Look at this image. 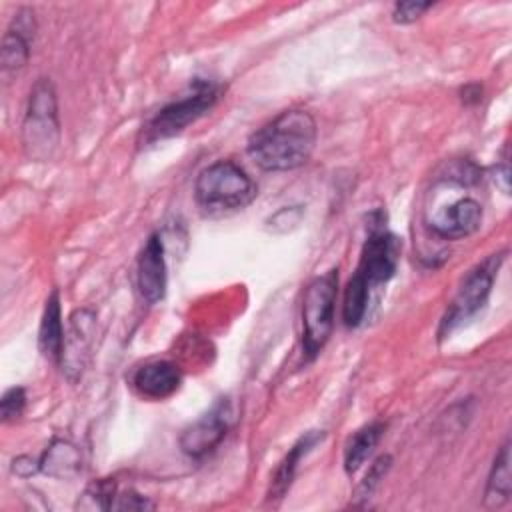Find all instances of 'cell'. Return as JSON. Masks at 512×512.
<instances>
[{
	"mask_svg": "<svg viewBox=\"0 0 512 512\" xmlns=\"http://www.w3.org/2000/svg\"><path fill=\"white\" fill-rule=\"evenodd\" d=\"M318 126L310 112L292 108L250 134L246 152L266 172H286L304 166L316 146Z\"/></svg>",
	"mask_w": 512,
	"mask_h": 512,
	"instance_id": "obj_1",
	"label": "cell"
},
{
	"mask_svg": "<svg viewBox=\"0 0 512 512\" xmlns=\"http://www.w3.org/2000/svg\"><path fill=\"white\" fill-rule=\"evenodd\" d=\"M256 194V182L232 160L212 162L198 174L194 184V198L206 212L242 210Z\"/></svg>",
	"mask_w": 512,
	"mask_h": 512,
	"instance_id": "obj_2",
	"label": "cell"
},
{
	"mask_svg": "<svg viewBox=\"0 0 512 512\" xmlns=\"http://www.w3.org/2000/svg\"><path fill=\"white\" fill-rule=\"evenodd\" d=\"M60 142L56 92L48 78H38L30 90L22 124V144L30 158L48 160Z\"/></svg>",
	"mask_w": 512,
	"mask_h": 512,
	"instance_id": "obj_3",
	"label": "cell"
},
{
	"mask_svg": "<svg viewBox=\"0 0 512 512\" xmlns=\"http://www.w3.org/2000/svg\"><path fill=\"white\" fill-rule=\"evenodd\" d=\"M338 294V268L316 276L302 300V350L314 360L328 342L334 328V304Z\"/></svg>",
	"mask_w": 512,
	"mask_h": 512,
	"instance_id": "obj_4",
	"label": "cell"
},
{
	"mask_svg": "<svg viewBox=\"0 0 512 512\" xmlns=\"http://www.w3.org/2000/svg\"><path fill=\"white\" fill-rule=\"evenodd\" d=\"M218 86L208 80H196L188 94L162 106L144 126V140L156 142L180 134L186 126L204 116L218 100Z\"/></svg>",
	"mask_w": 512,
	"mask_h": 512,
	"instance_id": "obj_5",
	"label": "cell"
},
{
	"mask_svg": "<svg viewBox=\"0 0 512 512\" xmlns=\"http://www.w3.org/2000/svg\"><path fill=\"white\" fill-rule=\"evenodd\" d=\"M504 260V252L488 256L484 262L476 264L460 282V288L450 302V308L446 310L442 324H440V336L450 334L458 324L470 320L480 308H484L494 278L498 274V268Z\"/></svg>",
	"mask_w": 512,
	"mask_h": 512,
	"instance_id": "obj_6",
	"label": "cell"
},
{
	"mask_svg": "<svg viewBox=\"0 0 512 512\" xmlns=\"http://www.w3.org/2000/svg\"><path fill=\"white\" fill-rule=\"evenodd\" d=\"M400 248V240L394 234L384 228H372L362 246L356 272L368 282L370 288L386 284L396 272Z\"/></svg>",
	"mask_w": 512,
	"mask_h": 512,
	"instance_id": "obj_7",
	"label": "cell"
},
{
	"mask_svg": "<svg viewBox=\"0 0 512 512\" xmlns=\"http://www.w3.org/2000/svg\"><path fill=\"white\" fill-rule=\"evenodd\" d=\"M428 228L432 234L444 240H460L474 234L482 224V206L470 196H462L436 208L428 216Z\"/></svg>",
	"mask_w": 512,
	"mask_h": 512,
	"instance_id": "obj_8",
	"label": "cell"
},
{
	"mask_svg": "<svg viewBox=\"0 0 512 512\" xmlns=\"http://www.w3.org/2000/svg\"><path fill=\"white\" fill-rule=\"evenodd\" d=\"M230 426V410L226 402H218L210 412L192 422L180 436V448L190 458H204L226 436Z\"/></svg>",
	"mask_w": 512,
	"mask_h": 512,
	"instance_id": "obj_9",
	"label": "cell"
},
{
	"mask_svg": "<svg viewBox=\"0 0 512 512\" xmlns=\"http://www.w3.org/2000/svg\"><path fill=\"white\" fill-rule=\"evenodd\" d=\"M96 314L88 308L74 310L70 314L68 328L64 332V346H62V370L70 380H76L82 376V370L86 366L90 346H92V336H94V326H96Z\"/></svg>",
	"mask_w": 512,
	"mask_h": 512,
	"instance_id": "obj_10",
	"label": "cell"
},
{
	"mask_svg": "<svg viewBox=\"0 0 512 512\" xmlns=\"http://www.w3.org/2000/svg\"><path fill=\"white\" fill-rule=\"evenodd\" d=\"M34 32H36L34 12L30 8H20L14 14V18L2 38L0 64H2L4 74H14L26 66L28 56H30V44L34 40Z\"/></svg>",
	"mask_w": 512,
	"mask_h": 512,
	"instance_id": "obj_11",
	"label": "cell"
},
{
	"mask_svg": "<svg viewBox=\"0 0 512 512\" xmlns=\"http://www.w3.org/2000/svg\"><path fill=\"white\" fill-rule=\"evenodd\" d=\"M138 288L146 302L156 304L166 294V260L160 234H152L138 258Z\"/></svg>",
	"mask_w": 512,
	"mask_h": 512,
	"instance_id": "obj_12",
	"label": "cell"
},
{
	"mask_svg": "<svg viewBox=\"0 0 512 512\" xmlns=\"http://www.w3.org/2000/svg\"><path fill=\"white\" fill-rule=\"evenodd\" d=\"M132 382L142 396L162 400L178 390L182 374L178 366L168 360H152L134 372Z\"/></svg>",
	"mask_w": 512,
	"mask_h": 512,
	"instance_id": "obj_13",
	"label": "cell"
},
{
	"mask_svg": "<svg viewBox=\"0 0 512 512\" xmlns=\"http://www.w3.org/2000/svg\"><path fill=\"white\" fill-rule=\"evenodd\" d=\"M322 438H324V432L312 430V432L300 436V438L294 442V446H292V448L288 450V454L280 460L278 468H276L274 474H272L270 490H268V498H270V500H280V498L286 494V490L290 488V484H292V480H294V476H296L298 462H300L302 456H306V454L314 448V444H316L318 440H322Z\"/></svg>",
	"mask_w": 512,
	"mask_h": 512,
	"instance_id": "obj_14",
	"label": "cell"
},
{
	"mask_svg": "<svg viewBox=\"0 0 512 512\" xmlns=\"http://www.w3.org/2000/svg\"><path fill=\"white\" fill-rule=\"evenodd\" d=\"M62 346H64V326H62V314H60V296H58V290H52L40 320L38 348L46 358L60 362Z\"/></svg>",
	"mask_w": 512,
	"mask_h": 512,
	"instance_id": "obj_15",
	"label": "cell"
},
{
	"mask_svg": "<svg viewBox=\"0 0 512 512\" xmlns=\"http://www.w3.org/2000/svg\"><path fill=\"white\" fill-rule=\"evenodd\" d=\"M82 470L80 450L64 438H56L40 456V472L52 478H72Z\"/></svg>",
	"mask_w": 512,
	"mask_h": 512,
	"instance_id": "obj_16",
	"label": "cell"
},
{
	"mask_svg": "<svg viewBox=\"0 0 512 512\" xmlns=\"http://www.w3.org/2000/svg\"><path fill=\"white\" fill-rule=\"evenodd\" d=\"M512 494V474H510V442L506 440L488 474V482H486V492H484V504L486 508H502Z\"/></svg>",
	"mask_w": 512,
	"mask_h": 512,
	"instance_id": "obj_17",
	"label": "cell"
},
{
	"mask_svg": "<svg viewBox=\"0 0 512 512\" xmlns=\"http://www.w3.org/2000/svg\"><path fill=\"white\" fill-rule=\"evenodd\" d=\"M384 424L382 422H370L356 430V434L346 442L344 448V470L348 474H354L374 452L376 444L380 442L384 434Z\"/></svg>",
	"mask_w": 512,
	"mask_h": 512,
	"instance_id": "obj_18",
	"label": "cell"
},
{
	"mask_svg": "<svg viewBox=\"0 0 512 512\" xmlns=\"http://www.w3.org/2000/svg\"><path fill=\"white\" fill-rule=\"evenodd\" d=\"M368 298H370L368 282L358 272H354V276L346 284L344 302H342L344 326L356 328L364 320V314L368 308Z\"/></svg>",
	"mask_w": 512,
	"mask_h": 512,
	"instance_id": "obj_19",
	"label": "cell"
},
{
	"mask_svg": "<svg viewBox=\"0 0 512 512\" xmlns=\"http://www.w3.org/2000/svg\"><path fill=\"white\" fill-rule=\"evenodd\" d=\"M116 482L110 478L104 480H96L92 482L84 494H82V502H78L80 508H88V510H112V502L116 498Z\"/></svg>",
	"mask_w": 512,
	"mask_h": 512,
	"instance_id": "obj_20",
	"label": "cell"
},
{
	"mask_svg": "<svg viewBox=\"0 0 512 512\" xmlns=\"http://www.w3.org/2000/svg\"><path fill=\"white\" fill-rule=\"evenodd\" d=\"M390 466H392V458H390L388 454L378 456V458L372 462V466L368 468V472H366V476L362 478V482L358 484V488H356V498H358V500H368V498L374 494V490L378 488L380 480H384V476L388 474Z\"/></svg>",
	"mask_w": 512,
	"mask_h": 512,
	"instance_id": "obj_21",
	"label": "cell"
},
{
	"mask_svg": "<svg viewBox=\"0 0 512 512\" xmlns=\"http://www.w3.org/2000/svg\"><path fill=\"white\" fill-rule=\"evenodd\" d=\"M26 406V392L20 386H12L4 392L2 400H0V414L4 422H12L16 418L22 416Z\"/></svg>",
	"mask_w": 512,
	"mask_h": 512,
	"instance_id": "obj_22",
	"label": "cell"
},
{
	"mask_svg": "<svg viewBox=\"0 0 512 512\" xmlns=\"http://www.w3.org/2000/svg\"><path fill=\"white\" fill-rule=\"evenodd\" d=\"M432 4L430 2H416V0H406V2H398L394 4L392 10V18L398 24H412L416 22Z\"/></svg>",
	"mask_w": 512,
	"mask_h": 512,
	"instance_id": "obj_23",
	"label": "cell"
},
{
	"mask_svg": "<svg viewBox=\"0 0 512 512\" xmlns=\"http://www.w3.org/2000/svg\"><path fill=\"white\" fill-rule=\"evenodd\" d=\"M152 508L154 504L134 490L118 492L112 502V510H152Z\"/></svg>",
	"mask_w": 512,
	"mask_h": 512,
	"instance_id": "obj_24",
	"label": "cell"
},
{
	"mask_svg": "<svg viewBox=\"0 0 512 512\" xmlns=\"http://www.w3.org/2000/svg\"><path fill=\"white\" fill-rule=\"evenodd\" d=\"M38 470H40V460H32L30 456H18L12 460V472L22 478L36 474Z\"/></svg>",
	"mask_w": 512,
	"mask_h": 512,
	"instance_id": "obj_25",
	"label": "cell"
},
{
	"mask_svg": "<svg viewBox=\"0 0 512 512\" xmlns=\"http://www.w3.org/2000/svg\"><path fill=\"white\" fill-rule=\"evenodd\" d=\"M482 98V88L478 84H468L466 88H462V102L466 104H476Z\"/></svg>",
	"mask_w": 512,
	"mask_h": 512,
	"instance_id": "obj_26",
	"label": "cell"
}]
</instances>
